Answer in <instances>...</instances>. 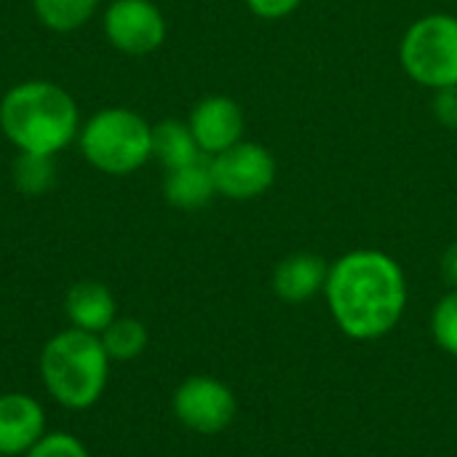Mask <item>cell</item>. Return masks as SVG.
<instances>
[{"mask_svg":"<svg viewBox=\"0 0 457 457\" xmlns=\"http://www.w3.org/2000/svg\"><path fill=\"white\" fill-rule=\"evenodd\" d=\"M0 131L19 153L56 155L78 139L75 99L51 80H24L0 99Z\"/></svg>","mask_w":457,"mask_h":457,"instance_id":"obj_2","label":"cell"},{"mask_svg":"<svg viewBox=\"0 0 457 457\" xmlns=\"http://www.w3.org/2000/svg\"><path fill=\"white\" fill-rule=\"evenodd\" d=\"M46 434V410L35 396L0 394V457H24Z\"/></svg>","mask_w":457,"mask_h":457,"instance_id":"obj_10","label":"cell"},{"mask_svg":"<svg viewBox=\"0 0 457 457\" xmlns=\"http://www.w3.org/2000/svg\"><path fill=\"white\" fill-rule=\"evenodd\" d=\"M24 457H91L86 445L67 431H54L46 434Z\"/></svg>","mask_w":457,"mask_h":457,"instance_id":"obj_19","label":"cell"},{"mask_svg":"<svg viewBox=\"0 0 457 457\" xmlns=\"http://www.w3.org/2000/svg\"><path fill=\"white\" fill-rule=\"evenodd\" d=\"M434 118L445 129H457V86H445L434 91Z\"/></svg>","mask_w":457,"mask_h":457,"instance_id":"obj_20","label":"cell"},{"mask_svg":"<svg viewBox=\"0 0 457 457\" xmlns=\"http://www.w3.org/2000/svg\"><path fill=\"white\" fill-rule=\"evenodd\" d=\"M107 40L131 56L153 54L166 40V19L153 0H112L104 11Z\"/></svg>","mask_w":457,"mask_h":457,"instance_id":"obj_8","label":"cell"},{"mask_svg":"<svg viewBox=\"0 0 457 457\" xmlns=\"http://www.w3.org/2000/svg\"><path fill=\"white\" fill-rule=\"evenodd\" d=\"M110 361H134L145 353L147 343H150V335H147V327L139 321V319H131V316H123V319H115L102 335H99Z\"/></svg>","mask_w":457,"mask_h":457,"instance_id":"obj_16","label":"cell"},{"mask_svg":"<svg viewBox=\"0 0 457 457\" xmlns=\"http://www.w3.org/2000/svg\"><path fill=\"white\" fill-rule=\"evenodd\" d=\"M214 195H217V187H214V177H212L209 161L201 158L195 163H187V166H179V169L166 171L163 198L174 209L193 212V209L206 206Z\"/></svg>","mask_w":457,"mask_h":457,"instance_id":"obj_13","label":"cell"},{"mask_svg":"<svg viewBox=\"0 0 457 457\" xmlns=\"http://www.w3.org/2000/svg\"><path fill=\"white\" fill-rule=\"evenodd\" d=\"M153 158L166 169H179L204 158L187 120H161L153 126Z\"/></svg>","mask_w":457,"mask_h":457,"instance_id":"obj_14","label":"cell"},{"mask_svg":"<svg viewBox=\"0 0 457 457\" xmlns=\"http://www.w3.org/2000/svg\"><path fill=\"white\" fill-rule=\"evenodd\" d=\"M99 8V0H32V11L43 27L54 32L80 29Z\"/></svg>","mask_w":457,"mask_h":457,"instance_id":"obj_17","label":"cell"},{"mask_svg":"<svg viewBox=\"0 0 457 457\" xmlns=\"http://www.w3.org/2000/svg\"><path fill=\"white\" fill-rule=\"evenodd\" d=\"M64 313L75 329L102 335L118 319V305H115L112 292L104 284L78 281L70 287L64 297Z\"/></svg>","mask_w":457,"mask_h":457,"instance_id":"obj_12","label":"cell"},{"mask_svg":"<svg viewBox=\"0 0 457 457\" xmlns=\"http://www.w3.org/2000/svg\"><path fill=\"white\" fill-rule=\"evenodd\" d=\"M209 166L217 195H225L230 201L260 198L276 182V158L260 142L241 139L238 145L212 155Z\"/></svg>","mask_w":457,"mask_h":457,"instance_id":"obj_6","label":"cell"},{"mask_svg":"<svg viewBox=\"0 0 457 457\" xmlns=\"http://www.w3.org/2000/svg\"><path fill=\"white\" fill-rule=\"evenodd\" d=\"M11 182L13 187L27 195H43L56 185V163L54 155H37V153H19L11 163Z\"/></svg>","mask_w":457,"mask_h":457,"instance_id":"obj_15","label":"cell"},{"mask_svg":"<svg viewBox=\"0 0 457 457\" xmlns=\"http://www.w3.org/2000/svg\"><path fill=\"white\" fill-rule=\"evenodd\" d=\"M174 418L193 434L214 436L222 434L238 412L236 394L212 375H190L171 396Z\"/></svg>","mask_w":457,"mask_h":457,"instance_id":"obj_7","label":"cell"},{"mask_svg":"<svg viewBox=\"0 0 457 457\" xmlns=\"http://www.w3.org/2000/svg\"><path fill=\"white\" fill-rule=\"evenodd\" d=\"M303 0H246L249 11L265 21H276V19H284L289 13H295L300 8Z\"/></svg>","mask_w":457,"mask_h":457,"instance_id":"obj_21","label":"cell"},{"mask_svg":"<svg viewBox=\"0 0 457 457\" xmlns=\"http://www.w3.org/2000/svg\"><path fill=\"white\" fill-rule=\"evenodd\" d=\"M329 278V265L321 254L313 252H295L284 257L273 270V292L284 303H305L324 292Z\"/></svg>","mask_w":457,"mask_h":457,"instance_id":"obj_11","label":"cell"},{"mask_svg":"<svg viewBox=\"0 0 457 457\" xmlns=\"http://www.w3.org/2000/svg\"><path fill=\"white\" fill-rule=\"evenodd\" d=\"M110 364L99 335L70 327L46 340L40 351V380L56 404L83 412L104 396Z\"/></svg>","mask_w":457,"mask_h":457,"instance_id":"obj_3","label":"cell"},{"mask_svg":"<svg viewBox=\"0 0 457 457\" xmlns=\"http://www.w3.org/2000/svg\"><path fill=\"white\" fill-rule=\"evenodd\" d=\"M442 276L453 289H457V241L447 246V252L442 257Z\"/></svg>","mask_w":457,"mask_h":457,"instance_id":"obj_22","label":"cell"},{"mask_svg":"<svg viewBox=\"0 0 457 457\" xmlns=\"http://www.w3.org/2000/svg\"><path fill=\"white\" fill-rule=\"evenodd\" d=\"M399 59L404 72L426 86H457V16L428 13L410 24L402 37Z\"/></svg>","mask_w":457,"mask_h":457,"instance_id":"obj_5","label":"cell"},{"mask_svg":"<svg viewBox=\"0 0 457 457\" xmlns=\"http://www.w3.org/2000/svg\"><path fill=\"white\" fill-rule=\"evenodd\" d=\"M83 158L110 177H126L153 158V126L129 107H104L78 131Z\"/></svg>","mask_w":457,"mask_h":457,"instance_id":"obj_4","label":"cell"},{"mask_svg":"<svg viewBox=\"0 0 457 457\" xmlns=\"http://www.w3.org/2000/svg\"><path fill=\"white\" fill-rule=\"evenodd\" d=\"M187 126L201 153L212 158L244 139V110L238 107L236 99L214 94L193 107Z\"/></svg>","mask_w":457,"mask_h":457,"instance_id":"obj_9","label":"cell"},{"mask_svg":"<svg viewBox=\"0 0 457 457\" xmlns=\"http://www.w3.org/2000/svg\"><path fill=\"white\" fill-rule=\"evenodd\" d=\"M335 324L359 343L380 340L396 329L407 308V278L394 257L356 249L329 265L324 287Z\"/></svg>","mask_w":457,"mask_h":457,"instance_id":"obj_1","label":"cell"},{"mask_svg":"<svg viewBox=\"0 0 457 457\" xmlns=\"http://www.w3.org/2000/svg\"><path fill=\"white\" fill-rule=\"evenodd\" d=\"M431 332L436 345L457 359V289L436 303L431 316Z\"/></svg>","mask_w":457,"mask_h":457,"instance_id":"obj_18","label":"cell"}]
</instances>
